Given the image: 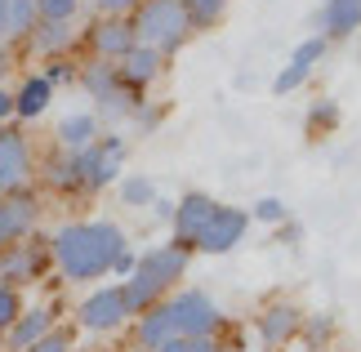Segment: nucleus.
<instances>
[{
  "mask_svg": "<svg viewBox=\"0 0 361 352\" xmlns=\"http://www.w3.org/2000/svg\"><path fill=\"white\" fill-rule=\"evenodd\" d=\"M125 250L116 223H63L49 236V255L72 281H94L112 272V259Z\"/></svg>",
  "mask_w": 361,
  "mask_h": 352,
  "instance_id": "obj_1",
  "label": "nucleus"
},
{
  "mask_svg": "<svg viewBox=\"0 0 361 352\" xmlns=\"http://www.w3.org/2000/svg\"><path fill=\"white\" fill-rule=\"evenodd\" d=\"M130 32H134L138 45H147V49H157V54L170 59L174 49H183L192 27H188V13H183L178 0H138L134 18H130Z\"/></svg>",
  "mask_w": 361,
  "mask_h": 352,
  "instance_id": "obj_2",
  "label": "nucleus"
},
{
  "mask_svg": "<svg viewBox=\"0 0 361 352\" xmlns=\"http://www.w3.org/2000/svg\"><path fill=\"white\" fill-rule=\"evenodd\" d=\"M125 138L121 134H99L90 147L72 152V165H76V178H80V192H103L107 183H116L125 170Z\"/></svg>",
  "mask_w": 361,
  "mask_h": 352,
  "instance_id": "obj_3",
  "label": "nucleus"
},
{
  "mask_svg": "<svg viewBox=\"0 0 361 352\" xmlns=\"http://www.w3.org/2000/svg\"><path fill=\"white\" fill-rule=\"evenodd\" d=\"M165 308H170L174 330L183 339H205V334H219V326H224V312L214 308V299L205 290H174L165 299Z\"/></svg>",
  "mask_w": 361,
  "mask_h": 352,
  "instance_id": "obj_4",
  "label": "nucleus"
},
{
  "mask_svg": "<svg viewBox=\"0 0 361 352\" xmlns=\"http://www.w3.org/2000/svg\"><path fill=\"white\" fill-rule=\"evenodd\" d=\"M80 80H85L90 98L99 103V116H125V111H138V94L121 80L116 63H103L94 59L85 72H80Z\"/></svg>",
  "mask_w": 361,
  "mask_h": 352,
  "instance_id": "obj_5",
  "label": "nucleus"
},
{
  "mask_svg": "<svg viewBox=\"0 0 361 352\" xmlns=\"http://www.w3.org/2000/svg\"><path fill=\"white\" fill-rule=\"evenodd\" d=\"M188 263H192V250L178 245V241H170V245L147 250V255L134 263V277H143L147 286H157V290L165 294V290H174L178 281L188 277Z\"/></svg>",
  "mask_w": 361,
  "mask_h": 352,
  "instance_id": "obj_6",
  "label": "nucleus"
},
{
  "mask_svg": "<svg viewBox=\"0 0 361 352\" xmlns=\"http://www.w3.org/2000/svg\"><path fill=\"white\" fill-rule=\"evenodd\" d=\"M49 241H9L5 250H0V281L5 286L18 290L23 281H36L40 272H45V263H49Z\"/></svg>",
  "mask_w": 361,
  "mask_h": 352,
  "instance_id": "obj_7",
  "label": "nucleus"
},
{
  "mask_svg": "<svg viewBox=\"0 0 361 352\" xmlns=\"http://www.w3.org/2000/svg\"><path fill=\"white\" fill-rule=\"evenodd\" d=\"M245 228H250V214L245 210H237V205H214V214L205 219V228L197 232V250H205V255H228L232 245L245 236Z\"/></svg>",
  "mask_w": 361,
  "mask_h": 352,
  "instance_id": "obj_8",
  "label": "nucleus"
},
{
  "mask_svg": "<svg viewBox=\"0 0 361 352\" xmlns=\"http://www.w3.org/2000/svg\"><path fill=\"white\" fill-rule=\"evenodd\" d=\"M32 174H36V161H32V143H27V134L0 130V196L27 188Z\"/></svg>",
  "mask_w": 361,
  "mask_h": 352,
  "instance_id": "obj_9",
  "label": "nucleus"
},
{
  "mask_svg": "<svg viewBox=\"0 0 361 352\" xmlns=\"http://www.w3.org/2000/svg\"><path fill=\"white\" fill-rule=\"evenodd\" d=\"M125 299H121V286H107V290H94L85 303L76 308V321L85 326L90 334H107V330H116L125 326Z\"/></svg>",
  "mask_w": 361,
  "mask_h": 352,
  "instance_id": "obj_10",
  "label": "nucleus"
},
{
  "mask_svg": "<svg viewBox=\"0 0 361 352\" xmlns=\"http://www.w3.org/2000/svg\"><path fill=\"white\" fill-rule=\"evenodd\" d=\"M303 308H295V303H268L259 312V339L268 344V348H286L290 339H295V334H303Z\"/></svg>",
  "mask_w": 361,
  "mask_h": 352,
  "instance_id": "obj_11",
  "label": "nucleus"
},
{
  "mask_svg": "<svg viewBox=\"0 0 361 352\" xmlns=\"http://www.w3.org/2000/svg\"><path fill=\"white\" fill-rule=\"evenodd\" d=\"M214 205H219L214 196H205V192H188L183 201L174 205V214H170V223H174V241L192 250V241H197V232L205 228V219L214 214Z\"/></svg>",
  "mask_w": 361,
  "mask_h": 352,
  "instance_id": "obj_12",
  "label": "nucleus"
},
{
  "mask_svg": "<svg viewBox=\"0 0 361 352\" xmlns=\"http://www.w3.org/2000/svg\"><path fill=\"white\" fill-rule=\"evenodd\" d=\"M90 45H94V54H99L103 63H121L138 40L130 32V18H99L90 27Z\"/></svg>",
  "mask_w": 361,
  "mask_h": 352,
  "instance_id": "obj_13",
  "label": "nucleus"
},
{
  "mask_svg": "<svg viewBox=\"0 0 361 352\" xmlns=\"http://www.w3.org/2000/svg\"><path fill=\"white\" fill-rule=\"evenodd\" d=\"M54 330V308L49 303H36V308H23L18 317H13V326L0 334L13 352H27L36 339H45V334Z\"/></svg>",
  "mask_w": 361,
  "mask_h": 352,
  "instance_id": "obj_14",
  "label": "nucleus"
},
{
  "mask_svg": "<svg viewBox=\"0 0 361 352\" xmlns=\"http://www.w3.org/2000/svg\"><path fill=\"white\" fill-rule=\"evenodd\" d=\"M36 219H40V201H36V196L27 192V188L9 192V196H0V223H5L9 241H23V236L36 228Z\"/></svg>",
  "mask_w": 361,
  "mask_h": 352,
  "instance_id": "obj_15",
  "label": "nucleus"
},
{
  "mask_svg": "<svg viewBox=\"0 0 361 352\" xmlns=\"http://www.w3.org/2000/svg\"><path fill=\"white\" fill-rule=\"evenodd\" d=\"M161 67H165V54H157V49H147V45H134L125 59L116 63V72H121V80L130 85L134 94L143 90V85H152V80L161 76Z\"/></svg>",
  "mask_w": 361,
  "mask_h": 352,
  "instance_id": "obj_16",
  "label": "nucleus"
},
{
  "mask_svg": "<svg viewBox=\"0 0 361 352\" xmlns=\"http://www.w3.org/2000/svg\"><path fill=\"white\" fill-rule=\"evenodd\" d=\"M138 348H143V352H157L165 339H174V317H170V308H165V299L161 303H152L147 308V312H138Z\"/></svg>",
  "mask_w": 361,
  "mask_h": 352,
  "instance_id": "obj_17",
  "label": "nucleus"
},
{
  "mask_svg": "<svg viewBox=\"0 0 361 352\" xmlns=\"http://www.w3.org/2000/svg\"><path fill=\"white\" fill-rule=\"evenodd\" d=\"M27 45H32L40 59H63V54L76 45V32H72V23H36L32 36H27Z\"/></svg>",
  "mask_w": 361,
  "mask_h": 352,
  "instance_id": "obj_18",
  "label": "nucleus"
},
{
  "mask_svg": "<svg viewBox=\"0 0 361 352\" xmlns=\"http://www.w3.org/2000/svg\"><path fill=\"white\" fill-rule=\"evenodd\" d=\"M49 103H54V85L45 76H27L18 85V94H13V116H18V121H36Z\"/></svg>",
  "mask_w": 361,
  "mask_h": 352,
  "instance_id": "obj_19",
  "label": "nucleus"
},
{
  "mask_svg": "<svg viewBox=\"0 0 361 352\" xmlns=\"http://www.w3.org/2000/svg\"><path fill=\"white\" fill-rule=\"evenodd\" d=\"M99 138V116L94 111H80V116H63L59 121V147L63 152H80Z\"/></svg>",
  "mask_w": 361,
  "mask_h": 352,
  "instance_id": "obj_20",
  "label": "nucleus"
},
{
  "mask_svg": "<svg viewBox=\"0 0 361 352\" xmlns=\"http://www.w3.org/2000/svg\"><path fill=\"white\" fill-rule=\"evenodd\" d=\"M322 27H326V36H353L361 27V0H326Z\"/></svg>",
  "mask_w": 361,
  "mask_h": 352,
  "instance_id": "obj_21",
  "label": "nucleus"
},
{
  "mask_svg": "<svg viewBox=\"0 0 361 352\" xmlns=\"http://www.w3.org/2000/svg\"><path fill=\"white\" fill-rule=\"evenodd\" d=\"M45 183L54 192H80V178H76V165H72V152H54L45 161Z\"/></svg>",
  "mask_w": 361,
  "mask_h": 352,
  "instance_id": "obj_22",
  "label": "nucleus"
},
{
  "mask_svg": "<svg viewBox=\"0 0 361 352\" xmlns=\"http://www.w3.org/2000/svg\"><path fill=\"white\" fill-rule=\"evenodd\" d=\"M36 23H40L36 18V0H5V36L27 40Z\"/></svg>",
  "mask_w": 361,
  "mask_h": 352,
  "instance_id": "obj_23",
  "label": "nucleus"
},
{
  "mask_svg": "<svg viewBox=\"0 0 361 352\" xmlns=\"http://www.w3.org/2000/svg\"><path fill=\"white\" fill-rule=\"evenodd\" d=\"M178 5H183V13H188L192 32H205V27H214L228 13V0H178Z\"/></svg>",
  "mask_w": 361,
  "mask_h": 352,
  "instance_id": "obj_24",
  "label": "nucleus"
},
{
  "mask_svg": "<svg viewBox=\"0 0 361 352\" xmlns=\"http://www.w3.org/2000/svg\"><path fill=\"white\" fill-rule=\"evenodd\" d=\"M121 201L130 210H147L152 201H157V188H152V178L130 174V178H121Z\"/></svg>",
  "mask_w": 361,
  "mask_h": 352,
  "instance_id": "obj_25",
  "label": "nucleus"
},
{
  "mask_svg": "<svg viewBox=\"0 0 361 352\" xmlns=\"http://www.w3.org/2000/svg\"><path fill=\"white\" fill-rule=\"evenodd\" d=\"M80 9V0H36V18L40 23H72Z\"/></svg>",
  "mask_w": 361,
  "mask_h": 352,
  "instance_id": "obj_26",
  "label": "nucleus"
},
{
  "mask_svg": "<svg viewBox=\"0 0 361 352\" xmlns=\"http://www.w3.org/2000/svg\"><path fill=\"white\" fill-rule=\"evenodd\" d=\"M322 54H326V36H312V40H303V45L290 54V63L303 67V72H312V67L322 63Z\"/></svg>",
  "mask_w": 361,
  "mask_h": 352,
  "instance_id": "obj_27",
  "label": "nucleus"
},
{
  "mask_svg": "<svg viewBox=\"0 0 361 352\" xmlns=\"http://www.w3.org/2000/svg\"><path fill=\"white\" fill-rule=\"evenodd\" d=\"M18 312H23V299H18V290L0 281V334H5V330L13 326V317H18Z\"/></svg>",
  "mask_w": 361,
  "mask_h": 352,
  "instance_id": "obj_28",
  "label": "nucleus"
},
{
  "mask_svg": "<svg viewBox=\"0 0 361 352\" xmlns=\"http://www.w3.org/2000/svg\"><path fill=\"white\" fill-rule=\"evenodd\" d=\"M330 125H339V107L330 103V98H322V103L312 107V116H308V130L322 134V130H330Z\"/></svg>",
  "mask_w": 361,
  "mask_h": 352,
  "instance_id": "obj_29",
  "label": "nucleus"
},
{
  "mask_svg": "<svg viewBox=\"0 0 361 352\" xmlns=\"http://www.w3.org/2000/svg\"><path fill=\"white\" fill-rule=\"evenodd\" d=\"M27 352H72V334H67V330H59V326H54L49 334H45V339H36L32 348H27Z\"/></svg>",
  "mask_w": 361,
  "mask_h": 352,
  "instance_id": "obj_30",
  "label": "nucleus"
},
{
  "mask_svg": "<svg viewBox=\"0 0 361 352\" xmlns=\"http://www.w3.org/2000/svg\"><path fill=\"white\" fill-rule=\"evenodd\" d=\"M308 76H312V72H303V67L286 63V72L272 80V90H276V94H295V90H299V85H303V80H308Z\"/></svg>",
  "mask_w": 361,
  "mask_h": 352,
  "instance_id": "obj_31",
  "label": "nucleus"
},
{
  "mask_svg": "<svg viewBox=\"0 0 361 352\" xmlns=\"http://www.w3.org/2000/svg\"><path fill=\"white\" fill-rule=\"evenodd\" d=\"M255 214H259L263 223H281V219H286V205L276 201V196H263V201H255Z\"/></svg>",
  "mask_w": 361,
  "mask_h": 352,
  "instance_id": "obj_32",
  "label": "nucleus"
},
{
  "mask_svg": "<svg viewBox=\"0 0 361 352\" xmlns=\"http://www.w3.org/2000/svg\"><path fill=\"white\" fill-rule=\"evenodd\" d=\"M94 5H99L103 18H125V13L138 5V0H94Z\"/></svg>",
  "mask_w": 361,
  "mask_h": 352,
  "instance_id": "obj_33",
  "label": "nucleus"
},
{
  "mask_svg": "<svg viewBox=\"0 0 361 352\" xmlns=\"http://www.w3.org/2000/svg\"><path fill=\"white\" fill-rule=\"evenodd\" d=\"M40 76H45V80H49V85H63V80H67V76H72V67H67L63 59H49V67H45V72H40Z\"/></svg>",
  "mask_w": 361,
  "mask_h": 352,
  "instance_id": "obj_34",
  "label": "nucleus"
},
{
  "mask_svg": "<svg viewBox=\"0 0 361 352\" xmlns=\"http://www.w3.org/2000/svg\"><path fill=\"white\" fill-rule=\"evenodd\" d=\"M134 263H138V255H134V250H130V245H125V250H121V255L112 259V272H121V277H130V272H134Z\"/></svg>",
  "mask_w": 361,
  "mask_h": 352,
  "instance_id": "obj_35",
  "label": "nucleus"
},
{
  "mask_svg": "<svg viewBox=\"0 0 361 352\" xmlns=\"http://www.w3.org/2000/svg\"><path fill=\"white\" fill-rule=\"evenodd\" d=\"M9 116H13V94H9V90H0V125H5Z\"/></svg>",
  "mask_w": 361,
  "mask_h": 352,
  "instance_id": "obj_36",
  "label": "nucleus"
},
{
  "mask_svg": "<svg viewBox=\"0 0 361 352\" xmlns=\"http://www.w3.org/2000/svg\"><path fill=\"white\" fill-rule=\"evenodd\" d=\"M9 63H13V59H9V49H5V45H0V76H5V72H9Z\"/></svg>",
  "mask_w": 361,
  "mask_h": 352,
  "instance_id": "obj_37",
  "label": "nucleus"
},
{
  "mask_svg": "<svg viewBox=\"0 0 361 352\" xmlns=\"http://www.w3.org/2000/svg\"><path fill=\"white\" fill-rule=\"evenodd\" d=\"M0 40H5V0H0Z\"/></svg>",
  "mask_w": 361,
  "mask_h": 352,
  "instance_id": "obj_38",
  "label": "nucleus"
},
{
  "mask_svg": "<svg viewBox=\"0 0 361 352\" xmlns=\"http://www.w3.org/2000/svg\"><path fill=\"white\" fill-rule=\"evenodd\" d=\"M9 245V232H5V223H0V250H5Z\"/></svg>",
  "mask_w": 361,
  "mask_h": 352,
  "instance_id": "obj_39",
  "label": "nucleus"
},
{
  "mask_svg": "<svg viewBox=\"0 0 361 352\" xmlns=\"http://www.w3.org/2000/svg\"><path fill=\"white\" fill-rule=\"evenodd\" d=\"M268 352H281V348H268Z\"/></svg>",
  "mask_w": 361,
  "mask_h": 352,
  "instance_id": "obj_40",
  "label": "nucleus"
}]
</instances>
